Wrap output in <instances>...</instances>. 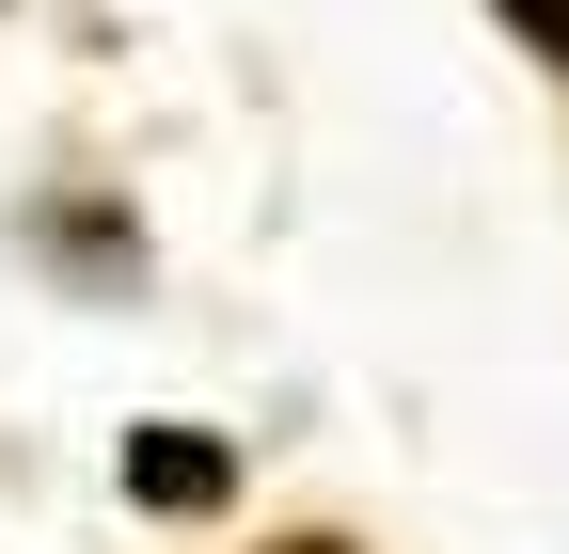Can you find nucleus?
Segmentation results:
<instances>
[{
	"label": "nucleus",
	"mask_w": 569,
	"mask_h": 554,
	"mask_svg": "<svg viewBox=\"0 0 569 554\" xmlns=\"http://www.w3.org/2000/svg\"><path fill=\"white\" fill-rule=\"evenodd\" d=\"M222 444H206V428H127V492L142 507H174V523H206V507H222Z\"/></svg>",
	"instance_id": "1"
},
{
	"label": "nucleus",
	"mask_w": 569,
	"mask_h": 554,
	"mask_svg": "<svg viewBox=\"0 0 569 554\" xmlns=\"http://www.w3.org/2000/svg\"><path fill=\"white\" fill-rule=\"evenodd\" d=\"M490 17H507V32H522V48L553 63V80H569V0H490Z\"/></svg>",
	"instance_id": "2"
},
{
	"label": "nucleus",
	"mask_w": 569,
	"mask_h": 554,
	"mask_svg": "<svg viewBox=\"0 0 569 554\" xmlns=\"http://www.w3.org/2000/svg\"><path fill=\"white\" fill-rule=\"evenodd\" d=\"M284 554H348V538H284Z\"/></svg>",
	"instance_id": "3"
}]
</instances>
